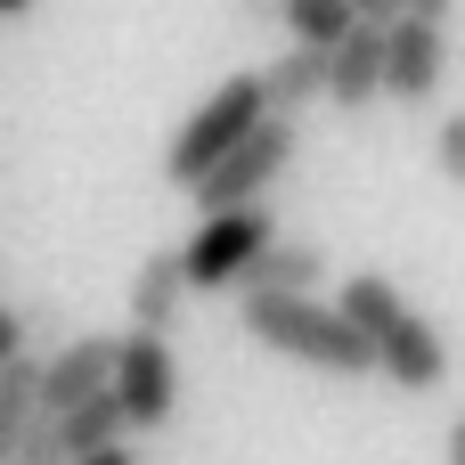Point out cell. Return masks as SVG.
Wrapping results in <instances>:
<instances>
[{
    "mask_svg": "<svg viewBox=\"0 0 465 465\" xmlns=\"http://www.w3.org/2000/svg\"><path fill=\"white\" fill-rule=\"evenodd\" d=\"M319 98H327V57H319V49H278V57L262 65V106H270L278 123L311 114Z\"/></svg>",
    "mask_w": 465,
    "mask_h": 465,
    "instance_id": "12",
    "label": "cell"
},
{
    "mask_svg": "<svg viewBox=\"0 0 465 465\" xmlns=\"http://www.w3.org/2000/svg\"><path fill=\"white\" fill-rule=\"evenodd\" d=\"M49 433H57V450H65V465L98 458V450H123V409H114V392H98V401H82V409H65V417H41Z\"/></svg>",
    "mask_w": 465,
    "mask_h": 465,
    "instance_id": "13",
    "label": "cell"
},
{
    "mask_svg": "<svg viewBox=\"0 0 465 465\" xmlns=\"http://www.w3.org/2000/svg\"><path fill=\"white\" fill-rule=\"evenodd\" d=\"M114 351H123V335H65L41 360V417H65V409L98 401L114 384Z\"/></svg>",
    "mask_w": 465,
    "mask_h": 465,
    "instance_id": "8",
    "label": "cell"
},
{
    "mask_svg": "<svg viewBox=\"0 0 465 465\" xmlns=\"http://www.w3.org/2000/svg\"><path fill=\"white\" fill-rule=\"evenodd\" d=\"M8 360H33V351H25V319L0 302V368H8Z\"/></svg>",
    "mask_w": 465,
    "mask_h": 465,
    "instance_id": "20",
    "label": "cell"
},
{
    "mask_svg": "<svg viewBox=\"0 0 465 465\" xmlns=\"http://www.w3.org/2000/svg\"><path fill=\"white\" fill-rule=\"evenodd\" d=\"M286 33H294V49H319V57H335L360 25H351V8L343 0H286Z\"/></svg>",
    "mask_w": 465,
    "mask_h": 465,
    "instance_id": "15",
    "label": "cell"
},
{
    "mask_svg": "<svg viewBox=\"0 0 465 465\" xmlns=\"http://www.w3.org/2000/svg\"><path fill=\"white\" fill-rule=\"evenodd\" d=\"M25 8H33V0H0V16H25Z\"/></svg>",
    "mask_w": 465,
    "mask_h": 465,
    "instance_id": "25",
    "label": "cell"
},
{
    "mask_svg": "<svg viewBox=\"0 0 465 465\" xmlns=\"http://www.w3.org/2000/svg\"><path fill=\"white\" fill-rule=\"evenodd\" d=\"M319 286H327V253L311 237H278L245 270V302H319Z\"/></svg>",
    "mask_w": 465,
    "mask_h": 465,
    "instance_id": "9",
    "label": "cell"
},
{
    "mask_svg": "<svg viewBox=\"0 0 465 465\" xmlns=\"http://www.w3.org/2000/svg\"><path fill=\"white\" fill-rule=\"evenodd\" d=\"M335 311L351 319V335L376 351V376H392L401 392H433L450 376V343L433 335V319L384 278V270H351L335 286Z\"/></svg>",
    "mask_w": 465,
    "mask_h": 465,
    "instance_id": "1",
    "label": "cell"
},
{
    "mask_svg": "<svg viewBox=\"0 0 465 465\" xmlns=\"http://www.w3.org/2000/svg\"><path fill=\"white\" fill-rule=\"evenodd\" d=\"M245 25H286V0H237Z\"/></svg>",
    "mask_w": 465,
    "mask_h": 465,
    "instance_id": "21",
    "label": "cell"
},
{
    "mask_svg": "<svg viewBox=\"0 0 465 465\" xmlns=\"http://www.w3.org/2000/svg\"><path fill=\"white\" fill-rule=\"evenodd\" d=\"M327 98H335V114H351V123L384 98V33L360 25V33L327 57Z\"/></svg>",
    "mask_w": 465,
    "mask_h": 465,
    "instance_id": "10",
    "label": "cell"
},
{
    "mask_svg": "<svg viewBox=\"0 0 465 465\" xmlns=\"http://www.w3.org/2000/svg\"><path fill=\"white\" fill-rule=\"evenodd\" d=\"M433 172H441L450 188H465V106L441 114V131H433Z\"/></svg>",
    "mask_w": 465,
    "mask_h": 465,
    "instance_id": "17",
    "label": "cell"
},
{
    "mask_svg": "<svg viewBox=\"0 0 465 465\" xmlns=\"http://www.w3.org/2000/svg\"><path fill=\"white\" fill-rule=\"evenodd\" d=\"M278 245V221L270 204H245V213H204L180 245V278L188 294H213V286H245V270Z\"/></svg>",
    "mask_w": 465,
    "mask_h": 465,
    "instance_id": "4",
    "label": "cell"
},
{
    "mask_svg": "<svg viewBox=\"0 0 465 465\" xmlns=\"http://www.w3.org/2000/svg\"><path fill=\"white\" fill-rule=\"evenodd\" d=\"M16 465H65L57 433H49V425H33V433H25V450H16Z\"/></svg>",
    "mask_w": 465,
    "mask_h": 465,
    "instance_id": "19",
    "label": "cell"
},
{
    "mask_svg": "<svg viewBox=\"0 0 465 465\" xmlns=\"http://www.w3.org/2000/svg\"><path fill=\"white\" fill-rule=\"evenodd\" d=\"M351 8V25H368V33H392L401 25V0H343Z\"/></svg>",
    "mask_w": 465,
    "mask_h": 465,
    "instance_id": "18",
    "label": "cell"
},
{
    "mask_svg": "<svg viewBox=\"0 0 465 465\" xmlns=\"http://www.w3.org/2000/svg\"><path fill=\"white\" fill-rule=\"evenodd\" d=\"M82 465H131V441L123 450H98V458H82Z\"/></svg>",
    "mask_w": 465,
    "mask_h": 465,
    "instance_id": "24",
    "label": "cell"
},
{
    "mask_svg": "<svg viewBox=\"0 0 465 465\" xmlns=\"http://www.w3.org/2000/svg\"><path fill=\"white\" fill-rule=\"evenodd\" d=\"M441 82H450V25L401 16V25L384 33V98L425 106V98H441Z\"/></svg>",
    "mask_w": 465,
    "mask_h": 465,
    "instance_id": "7",
    "label": "cell"
},
{
    "mask_svg": "<svg viewBox=\"0 0 465 465\" xmlns=\"http://www.w3.org/2000/svg\"><path fill=\"white\" fill-rule=\"evenodd\" d=\"M16 319H25V351H33V360H49V351L65 343V311H57V302H16Z\"/></svg>",
    "mask_w": 465,
    "mask_h": 465,
    "instance_id": "16",
    "label": "cell"
},
{
    "mask_svg": "<svg viewBox=\"0 0 465 465\" xmlns=\"http://www.w3.org/2000/svg\"><path fill=\"white\" fill-rule=\"evenodd\" d=\"M180 311H188V278H180V245H163L131 278V335H172Z\"/></svg>",
    "mask_w": 465,
    "mask_h": 465,
    "instance_id": "11",
    "label": "cell"
},
{
    "mask_svg": "<svg viewBox=\"0 0 465 465\" xmlns=\"http://www.w3.org/2000/svg\"><path fill=\"white\" fill-rule=\"evenodd\" d=\"M237 327H245L262 351H286V360H302V368H327V376H376V351H368V343L351 335V319L327 311V302H245Z\"/></svg>",
    "mask_w": 465,
    "mask_h": 465,
    "instance_id": "3",
    "label": "cell"
},
{
    "mask_svg": "<svg viewBox=\"0 0 465 465\" xmlns=\"http://www.w3.org/2000/svg\"><path fill=\"white\" fill-rule=\"evenodd\" d=\"M262 123H270V106H262V74H229V82H221V90H213V98L172 131V147H163V180L196 196L204 172H221V163L262 131Z\"/></svg>",
    "mask_w": 465,
    "mask_h": 465,
    "instance_id": "2",
    "label": "cell"
},
{
    "mask_svg": "<svg viewBox=\"0 0 465 465\" xmlns=\"http://www.w3.org/2000/svg\"><path fill=\"white\" fill-rule=\"evenodd\" d=\"M401 16H417V25H450V0H401Z\"/></svg>",
    "mask_w": 465,
    "mask_h": 465,
    "instance_id": "22",
    "label": "cell"
},
{
    "mask_svg": "<svg viewBox=\"0 0 465 465\" xmlns=\"http://www.w3.org/2000/svg\"><path fill=\"white\" fill-rule=\"evenodd\" d=\"M33 425H41V360H8L0 368V465H16Z\"/></svg>",
    "mask_w": 465,
    "mask_h": 465,
    "instance_id": "14",
    "label": "cell"
},
{
    "mask_svg": "<svg viewBox=\"0 0 465 465\" xmlns=\"http://www.w3.org/2000/svg\"><path fill=\"white\" fill-rule=\"evenodd\" d=\"M441 465H465V409L450 417V450H441Z\"/></svg>",
    "mask_w": 465,
    "mask_h": 465,
    "instance_id": "23",
    "label": "cell"
},
{
    "mask_svg": "<svg viewBox=\"0 0 465 465\" xmlns=\"http://www.w3.org/2000/svg\"><path fill=\"white\" fill-rule=\"evenodd\" d=\"M294 147H302V123H262L221 172H204V188H196V213H245V204H262V188L294 163Z\"/></svg>",
    "mask_w": 465,
    "mask_h": 465,
    "instance_id": "5",
    "label": "cell"
},
{
    "mask_svg": "<svg viewBox=\"0 0 465 465\" xmlns=\"http://www.w3.org/2000/svg\"><path fill=\"white\" fill-rule=\"evenodd\" d=\"M106 392H114V409H123L131 433H155V425L180 409V360H172V343H163V335H123Z\"/></svg>",
    "mask_w": 465,
    "mask_h": 465,
    "instance_id": "6",
    "label": "cell"
}]
</instances>
